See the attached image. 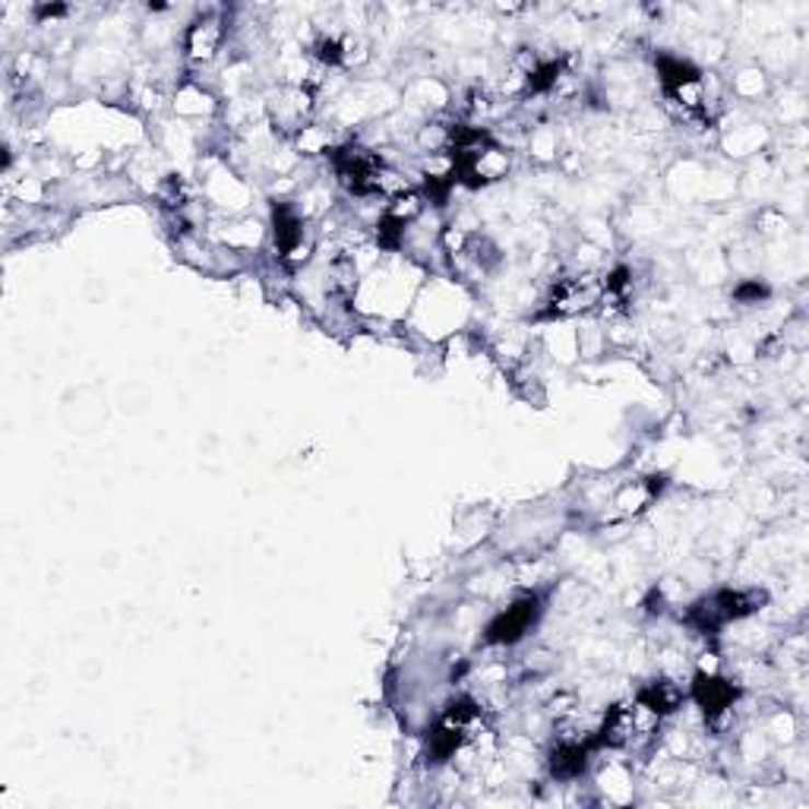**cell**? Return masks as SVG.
<instances>
[{
	"instance_id": "6da1fadb",
	"label": "cell",
	"mask_w": 809,
	"mask_h": 809,
	"mask_svg": "<svg viewBox=\"0 0 809 809\" xmlns=\"http://www.w3.org/2000/svg\"><path fill=\"white\" fill-rule=\"evenodd\" d=\"M765 601H768L765 591H740V588L733 591V588H725V591H715L712 598H702L698 604H693L690 623L696 626L698 633H718L727 623L762 611Z\"/></svg>"
},
{
	"instance_id": "7a4b0ae2",
	"label": "cell",
	"mask_w": 809,
	"mask_h": 809,
	"mask_svg": "<svg viewBox=\"0 0 809 809\" xmlns=\"http://www.w3.org/2000/svg\"><path fill=\"white\" fill-rule=\"evenodd\" d=\"M333 165L338 181L351 190L355 196H380L386 190V167L383 159L363 146H342L333 149Z\"/></svg>"
},
{
	"instance_id": "3957f363",
	"label": "cell",
	"mask_w": 809,
	"mask_h": 809,
	"mask_svg": "<svg viewBox=\"0 0 809 809\" xmlns=\"http://www.w3.org/2000/svg\"><path fill=\"white\" fill-rule=\"evenodd\" d=\"M477 721V708L472 702H452L449 712L440 718V725L434 727L430 743H427V755L434 762H447L462 750V743L469 740V730Z\"/></svg>"
},
{
	"instance_id": "277c9868",
	"label": "cell",
	"mask_w": 809,
	"mask_h": 809,
	"mask_svg": "<svg viewBox=\"0 0 809 809\" xmlns=\"http://www.w3.org/2000/svg\"><path fill=\"white\" fill-rule=\"evenodd\" d=\"M538 616H541V601L534 594H525L512 608H506L502 614L490 620L484 639L490 645H516L538 623Z\"/></svg>"
},
{
	"instance_id": "5b68a950",
	"label": "cell",
	"mask_w": 809,
	"mask_h": 809,
	"mask_svg": "<svg viewBox=\"0 0 809 809\" xmlns=\"http://www.w3.org/2000/svg\"><path fill=\"white\" fill-rule=\"evenodd\" d=\"M598 298H601V288L591 279H563L554 285L544 316L547 320H563V316L582 313L591 304H598Z\"/></svg>"
},
{
	"instance_id": "8992f818",
	"label": "cell",
	"mask_w": 809,
	"mask_h": 809,
	"mask_svg": "<svg viewBox=\"0 0 809 809\" xmlns=\"http://www.w3.org/2000/svg\"><path fill=\"white\" fill-rule=\"evenodd\" d=\"M643 730V705L639 702H626V705H614L604 718V727H601V737L594 740L598 747H629Z\"/></svg>"
},
{
	"instance_id": "52a82bcc",
	"label": "cell",
	"mask_w": 809,
	"mask_h": 809,
	"mask_svg": "<svg viewBox=\"0 0 809 809\" xmlns=\"http://www.w3.org/2000/svg\"><path fill=\"white\" fill-rule=\"evenodd\" d=\"M693 698H696V705L708 718H721L727 708H733V702L740 698V690L733 683H727L725 677L696 673V680H693Z\"/></svg>"
},
{
	"instance_id": "ba28073f",
	"label": "cell",
	"mask_w": 809,
	"mask_h": 809,
	"mask_svg": "<svg viewBox=\"0 0 809 809\" xmlns=\"http://www.w3.org/2000/svg\"><path fill=\"white\" fill-rule=\"evenodd\" d=\"M588 753H591V743L582 740H559L551 753V772L559 782H573L579 778L588 768Z\"/></svg>"
},
{
	"instance_id": "9c48e42d",
	"label": "cell",
	"mask_w": 809,
	"mask_h": 809,
	"mask_svg": "<svg viewBox=\"0 0 809 809\" xmlns=\"http://www.w3.org/2000/svg\"><path fill=\"white\" fill-rule=\"evenodd\" d=\"M636 702L643 705L645 712L664 718V715H673V712L683 705V690H680L677 683H670V680H651L648 686L639 690V698H636Z\"/></svg>"
},
{
	"instance_id": "30bf717a",
	"label": "cell",
	"mask_w": 809,
	"mask_h": 809,
	"mask_svg": "<svg viewBox=\"0 0 809 809\" xmlns=\"http://www.w3.org/2000/svg\"><path fill=\"white\" fill-rule=\"evenodd\" d=\"M273 231H276V247H279L281 256H291V253L301 247V219L298 212L288 206V203H276L273 206Z\"/></svg>"
},
{
	"instance_id": "8fae6325",
	"label": "cell",
	"mask_w": 809,
	"mask_h": 809,
	"mask_svg": "<svg viewBox=\"0 0 809 809\" xmlns=\"http://www.w3.org/2000/svg\"><path fill=\"white\" fill-rule=\"evenodd\" d=\"M658 77H661V83L668 89L670 95H683L686 89H693L698 85V73L696 67L690 63V60H680V57H658Z\"/></svg>"
},
{
	"instance_id": "7c38bea8",
	"label": "cell",
	"mask_w": 809,
	"mask_h": 809,
	"mask_svg": "<svg viewBox=\"0 0 809 809\" xmlns=\"http://www.w3.org/2000/svg\"><path fill=\"white\" fill-rule=\"evenodd\" d=\"M559 80V60H547L541 67H534L529 73V89L531 92H547L551 85H557Z\"/></svg>"
},
{
	"instance_id": "4fadbf2b",
	"label": "cell",
	"mask_w": 809,
	"mask_h": 809,
	"mask_svg": "<svg viewBox=\"0 0 809 809\" xmlns=\"http://www.w3.org/2000/svg\"><path fill=\"white\" fill-rule=\"evenodd\" d=\"M733 298H737L740 304H759V301L768 298V288H765L762 281H743V285H737Z\"/></svg>"
}]
</instances>
